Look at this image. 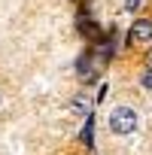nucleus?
Segmentation results:
<instances>
[{"mask_svg": "<svg viewBox=\"0 0 152 155\" xmlns=\"http://www.w3.org/2000/svg\"><path fill=\"white\" fill-rule=\"evenodd\" d=\"M110 131H113V134H122V137L134 134V131H137V113H134L131 107H116V110L110 113Z\"/></svg>", "mask_w": 152, "mask_h": 155, "instance_id": "f257e3e1", "label": "nucleus"}, {"mask_svg": "<svg viewBox=\"0 0 152 155\" xmlns=\"http://www.w3.org/2000/svg\"><path fill=\"white\" fill-rule=\"evenodd\" d=\"M128 40L131 43H152V18H134Z\"/></svg>", "mask_w": 152, "mask_h": 155, "instance_id": "f03ea898", "label": "nucleus"}, {"mask_svg": "<svg viewBox=\"0 0 152 155\" xmlns=\"http://www.w3.org/2000/svg\"><path fill=\"white\" fill-rule=\"evenodd\" d=\"M79 34L88 37V40H94V43L101 40V28H97L94 21H79Z\"/></svg>", "mask_w": 152, "mask_h": 155, "instance_id": "7ed1b4c3", "label": "nucleus"}, {"mask_svg": "<svg viewBox=\"0 0 152 155\" xmlns=\"http://www.w3.org/2000/svg\"><path fill=\"white\" fill-rule=\"evenodd\" d=\"M91 131H94V116L88 113V116H85V128H82V143H85V146H94V137H91Z\"/></svg>", "mask_w": 152, "mask_h": 155, "instance_id": "20e7f679", "label": "nucleus"}, {"mask_svg": "<svg viewBox=\"0 0 152 155\" xmlns=\"http://www.w3.org/2000/svg\"><path fill=\"white\" fill-rule=\"evenodd\" d=\"M70 110L82 116V113L88 110V94H73V101H70Z\"/></svg>", "mask_w": 152, "mask_h": 155, "instance_id": "39448f33", "label": "nucleus"}, {"mask_svg": "<svg viewBox=\"0 0 152 155\" xmlns=\"http://www.w3.org/2000/svg\"><path fill=\"white\" fill-rule=\"evenodd\" d=\"M140 82H143V85H146V88L152 91V70H143V76H140Z\"/></svg>", "mask_w": 152, "mask_h": 155, "instance_id": "423d86ee", "label": "nucleus"}, {"mask_svg": "<svg viewBox=\"0 0 152 155\" xmlns=\"http://www.w3.org/2000/svg\"><path fill=\"white\" fill-rule=\"evenodd\" d=\"M143 6V0H125V9L128 12H134V9H140Z\"/></svg>", "mask_w": 152, "mask_h": 155, "instance_id": "0eeeda50", "label": "nucleus"}, {"mask_svg": "<svg viewBox=\"0 0 152 155\" xmlns=\"http://www.w3.org/2000/svg\"><path fill=\"white\" fill-rule=\"evenodd\" d=\"M146 70H152V49L146 52Z\"/></svg>", "mask_w": 152, "mask_h": 155, "instance_id": "6e6552de", "label": "nucleus"}]
</instances>
